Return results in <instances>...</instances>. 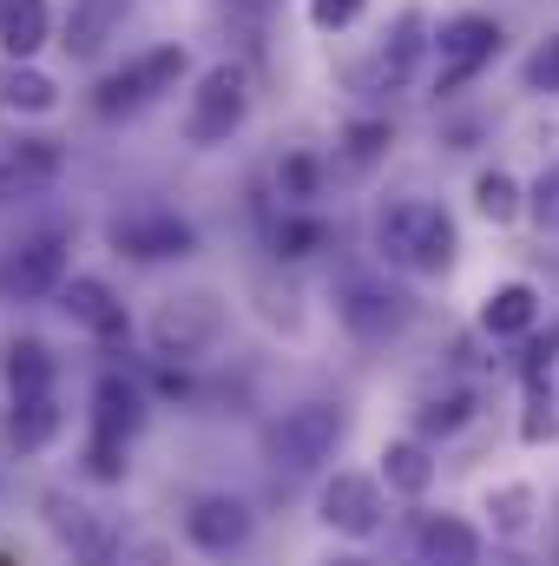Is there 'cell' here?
<instances>
[{
    "label": "cell",
    "mask_w": 559,
    "mask_h": 566,
    "mask_svg": "<svg viewBox=\"0 0 559 566\" xmlns=\"http://www.w3.org/2000/svg\"><path fill=\"white\" fill-rule=\"evenodd\" d=\"M53 171H60V145L53 139L0 145V205H7V198H27V191H40V185H53Z\"/></svg>",
    "instance_id": "ffe728a7"
},
{
    "label": "cell",
    "mask_w": 559,
    "mask_h": 566,
    "mask_svg": "<svg viewBox=\"0 0 559 566\" xmlns=\"http://www.w3.org/2000/svg\"><path fill=\"white\" fill-rule=\"evenodd\" d=\"M60 310H66L80 329H93L99 343L133 336V316H126V303L113 296V283H106V277H66V290H60Z\"/></svg>",
    "instance_id": "9a60e30c"
},
{
    "label": "cell",
    "mask_w": 559,
    "mask_h": 566,
    "mask_svg": "<svg viewBox=\"0 0 559 566\" xmlns=\"http://www.w3.org/2000/svg\"><path fill=\"white\" fill-rule=\"evenodd\" d=\"M500 40L507 33H500L494 13H454V20H441V33H434V93L447 99L467 80H481L500 60Z\"/></svg>",
    "instance_id": "ba28073f"
},
{
    "label": "cell",
    "mask_w": 559,
    "mask_h": 566,
    "mask_svg": "<svg viewBox=\"0 0 559 566\" xmlns=\"http://www.w3.org/2000/svg\"><path fill=\"white\" fill-rule=\"evenodd\" d=\"M231 336V310L218 290H171L158 296V310L145 316V343L165 369H191V363H211Z\"/></svg>",
    "instance_id": "7a4b0ae2"
},
{
    "label": "cell",
    "mask_w": 559,
    "mask_h": 566,
    "mask_svg": "<svg viewBox=\"0 0 559 566\" xmlns=\"http://www.w3.org/2000/svg\"><path fill=\"white\" fill-rule=\"evenodd\" d=\"M323 566H376V560H369V554H329Z\"/></svg>",
    "instance_id": "d590c367"
},
{
    "label": "cell",
    "mask_w": 559,
    "mask_h": 566,
    "mask_svg": "<svg viewBox=\"0 0 559 566\" xmlns=\"http://www.w3.org/2000/svg\"><path fill=\"white\" fill-rule=\"evenodd\" d=\"M224 7H231V13H251V20H271L283 0H224Z\"/></svg>",
    "instance_id": "e575fe53"
},
{
    "label": "cell",
    "mask_w": 559,
    "mask_h": 566,
    "mask_svg": "<svg viewBox=\"0 0 559 566\" xmlns=\"http://www.w3.org/2000/svg\"><path fill=\"white\" fill-rule=\"evenodd\" d=\"M389 139H395L389 119H349V126H342V158H349V165H376V158L389 151Z\"/></svg>",
    "instance_id": "4dcf8cb0"
},
{
    "label": "cell",
    "mask_w": 559,
    "mask_h": 566,
    "mask_svg": "<svg viewBox=\"0 0 559 566\" xmlns=\"http://www.w3.org/2000/svg\"><path fill=\"white\" fill-rule=\"evenodd\" d=\"M133 7H139V0H73L66 20H60V53L80 60V66H93V60L119 40V27L133 20Z\"/></svg>",
    "instance_id": "7c38bea8"
},
{
    "label": "cell",
    "mask_w": 559,
    "mask_h": 566,
    "mask_svg": "<svg viewBox=\"0 0 559 566\" xmlns=\"http://www.w3.org/2000/svg\"><path fill=\"white\" fill-rule=\"evenodd\" d=\"M106 244L119 258H133V264H171V258L198 251V231H191V218H178L165 205H139V211H126V218L106 224Z\"/></svg>",
    "instance_id": "30bf717a"
},
{
    "label": "cell",
    "mask_w": 559,
    "mask_h": 566,
    "mask_svg": "<svg viewBox=\"0 0 559 566\" xmlns=\"http://www.w3.org/2000/svg\"><path fill=\"white\" fill-rule=\"evenodd\" d=\"M342 441H349V416L336 402H296L264 422V461L283 474H316L336 461Z\"/></svg>",
    "instance_id": "3957f363"
},
{
    "label": "cell",
    "mask_w": 559,
    "mask_h": 566,
    "mask_svg": "<svg viewBox=\"0 0 559 566\" xmlns=\"http://www.w3.org/2000/svg\"><path fill=\"white\" fill-rule=\"evenodd\" d=\"M434 474H441V461L428 454V441H421V434H402V441H389V448H382V488H389V494L421 501V494L434 488Z\"/></svg>",
    "instance_id": "7402d4cb"
},
{
    "label": "cell",
    "mask_w": 559,
    "mask_h": 566,
    "mask_svg": "<svg viewBox=\"0 0 559 566\" xmlns=\"http://www.w3.org/2000/svg\"><path fill=\"white\" fill-rule=\"evenodd\" d=\"M244 119H251V73L238 60H218V66L198 73L178 133H184V145H198V151H218V145H231L244 133Z\"/></svg>",
    "instance_id": "277c9868"
},
{
    "label": "cell",
    "mask_w": 559,
    "mask_h": 566,
    "mask_svg": "<svg viewBox=\"0 0 559 566\" xmlns=\"http://www.w3.org/2000/svg\"><path fill=\"white\" fill-rule=\"evenodd\" d=\"M271 244H277L283 264H303V258H316V251L329 244V224H323L316 211H283L277 231H271Z\"/></svg>",
    "instance_id": "83f0119b"
},
{
    "label": "cell",
    "mask_w": 559,
    "mask_h": 566,
    "mask_svg": "<svg viewBox=\"0 0 559 566\" xmlns=\"http://www.w3.org/2000/svg\"><path fill=\"white\" fill-rule=\"evenodd\" d=\"M316 521L342 541H376L382 521H389V488L382 474H356V468H336L316 494Z\"/></svg>",
    "instance_id": "9c48e42d"
},
{
    "label": "cell",
    "mask_w": 559,
    "mask_h": 566,
    "mask_svg": "<svg viewBox=\"0 0 559 566\" xmlns=\"http://www.w3.org/2000/svg\"><path fill=\"white\" fill-rule=\"evenodd\" d=\"M487 521H494L500 541H527L534 521H540V494L527 481H500V488H487Z\"/></svg>",
    "instance_id": "cb8c5ba5"
},
{
    "label": "cell",
    "mask_w": 559,
    "mask_h": 566,
    "mask_svg": "<svg viewBox=\"0 0 559 566\" xmlns=\"http://www.w3.org/2000/svg\"><path fill=\"white\" fill-rule=\"evenodd\" d=\"M434 53V33H428V13L421 7H402L395 13V27L382 33V53H376V66H382V80L389 86H409L421 73V60Z\"/></svg>",
    "instance_id": "ac0fdd59"
},
{
    "label": "cell",
    "mask_w": 559,
    "mask_h": 566,
    "mask_svg": "<svg viewBox=\"0 0 559 566\" xmlns=\"http://www.w3.org/2000/svg\"><path fill=\"white\" fill-rule=\"evenodd\" d=\"M421 566H481V527L461 514H421L415 521Z\"/></svg>",
    "instance_id": "e0dca14e"
},
{
    "label": "cell",
    "mask_w": 559,
    "mask_h": 566,
    "mask_svg": "<svg viewBox=\"0 0 559 566\" xmlns=\"http://www.w3.org/2000/svg\"><path fill=\"white\" fill-rule=\"evenodd\" d=\"M474 211H481L487 224H514V218L527 211L520 178H514V171H500V165H487V171L474 178Z\"/></svg>",
    "instance_id": "484cf974"
},
{
    "label": "cell",
    "mask_w": 559,
    "mask_h": 566,
    "mask_svg": "<svg viewBox=\"0 0 559 566\" xmlns=\"http://www.w3.org/2000/svg\"><path fill=\"white\" fill-rule=\"evenodd\" d=\"M527 218L540 238H559V165H547L534 185H527Z\"/></svg>",
    "instance_id": "1f68e13d"
},
{
    "label": "cell",
    "mask_w": 559,
    "mask_h": 566,
    "mask_svg": "<svg viewBox=\"0 0 559 566\" xmlns=\"http://www.w3.org/2000/svg\"><path fill=\"white\" fill-rule=\"evenodd\" d=\"M520 86H527V93H540V99H547V93H559V33H547V40L527 53Z\"/></svg>",
    "instance_id": "d6a6232c"
},
{
    "label": "cell",
    "mask_w": 559,
    "mask_h": 566,
    "mask_svg": "<svg viewBox=\"0 0 559 566\" xmlns=\"http://www.w3.org/2000/svg\"><path fill=\"white\" fill-rule=\"evenodd\" d=\"M362 7H369V0H309V27H316V33H342V27L362 20Z\"/></svg>",
    "instance_id": "836d02e7"
},
{
    "label": "cell",
    "mask_w": 559,
    "mask_h": 566,
    "mask_svg": "<svg viewBox=\"0 0 559 566\" xmlns=\"http://www.w3.org/2000/svg\"><path fill=\"white\" fill-rule=\"evenodd\" d=\"M178 534H184V547H191V554H204V560H231V554H244V547L257 541V514H251V501H244V494L204 488V494H191V501H184Z\"/></svg>",
    "instance_id": "8992f818"
},
{
    "label": "cell",
    "mask_w": 559,
    "mask_h": 566,
    "mask_svg": "<svg viewBox=\"0 0 559 566\" xmlns=\"http://www.w3.org/2000/svg\"><path fill=\"white\" fill-rule=\"evenodd\" d=\"M145 428V389L126 369H99L93 376V409H86V434H106V441H133Z\"/></svg>",
    "instance_id": "4fadbf2b"
},
{
    "label": "cell",
    "mask_w": 559,
    "mask_h": 566,
    "mask_svg": "<svg viewBox=\"0 0 559 566\" xmlns=\"http://www.w3.org/2000/svg\"><path fill=\"white\" fill-rule=\"evenodd\" d=\"M0 106H7V113H20V119H46V113L60 106V86H53L40 66L7 60V66H0Z\"/></svg>",
    "instance_id": "603a6c76"
},
{
    "label": "cell",
    "mask_w": 559,
    "mask_h": 566,
    "mask_svg": "<svg viewBox=\"0 0 559 566\" xmlns=\"http://www.w3.org/2000/svg\"><path fill=\"white\" fill-rule=\"evenodd\" d=\"M277 198L283 211H316V198H323V158L316 151H283L277 158Z\"/></svg>",
    "instance_id": "d4e9b609"
},
{
    "label": "cell",
    "mask_w": 559,
    "mask_h": 566,
    "mask_svg": "<svg viewBox=\"0 0 559 566\" xmlns=\"http://www.w3.org/2000/svg\"><path fill=\"white\" fill-rule=\"evenodd\" d=\"M534 323H540V290L534 283H494L487 296H481V336H494V343H520V336H534Z\"/></svg>",
    "instance_id": "2e32d148"
},
{
    "label": "cell",
    "mask_w": 559,
    "mask_h": 566,
    "mask_svg": "<svg viewBox=\"0 0 559 566\" xmlns=\"http://www.w3.org/2000/svg\"><path fill=\"white\" fill-rule=\"evenodd\" d=\"M474 422V389H441V396H428L415 409V434L421 441H434V434H461V428Z\"/></svg>",
    "instance_id": "4316f807"
},
{
    "label": "cell",
    "mask_w": 559,
    "mask_h": 566,
    "mask_svg": "<svg viewBox=\"0 0 559 566\" xmlns=\"http://www.w3.org/2000/svg\"><path fill=\"white\" fill-rule=\"evenodd\" d=\"M80 474L99 481V488H119L133 474V441H106V434H86L80 448Z\"/></svg>",
    "instance_id": "f1b7e54d"
},
{
    "label": "cell",
    "mask_w": 559,
    "mask_h": 566,
    "mask_svg": "<svg viewBox=\"0 0 559 566\" xmlns=\"http://www.w3.org/2000/svg\"><path fill=\"white\" fill-rule=\"evenodd\" d=\"M66 231H40V238H27V244H13L7 251V264H0V290L13 296V303H40V296H60L66 290Z\"/></svg>",
    "instance_id": "8fae6325"
},
{
    "label": "cell",
    "mask_w": 559,
    "mask_h": 566,
    "mask_svg": "<svg viewBox=\"0 0 559 566\" xmlns=\"http://www.w3.org/2000/svg\"><path fill=\"white\" fill-rule=\"evenodd\" d=\"M60 428H66L60 396H7V409H0V448L27 461V454H46L60 441Z\"/></svg>",
    "instance_id": "5bb4252c"
},
{
    "label": "cell",
    "mask_w": 559,
    "mask_h": 566,
    "mask_svg": "<svg viewBox=\"0 0 559 566\" xmlns=\"http://www.w3.org/2000/svg\"><path fill=\"white\" fill-rule=\"evenodd\" d=\"M553 409H559V396L547 389V369H534V376H527V416H520V441H527V448H540V441L559 434Z\"/></svg>",
    "instance_id": "f546056e"
},
{
    "label": "cell",
    "mask_w": 559,
    "mask_h": 566,
    "mask_svg": "<svg viewBox=\"0 0 559 566\" xmlns=\"http://www.w3.org/2000/svg\"><path fill=\"white\" fill-rule=\"evenodd\" d=\"M53 382H60V356L40 336H7V349H0V389L7 396H53Z\"/></svg>",
    "instance_id": "d6986e66"
},
{
    "label": "cell",
    "mask_w": 559,
    "mask_h": 566,
    "mask_svg": "<svg viewBox=\"0 0 559 566\" xmlns=\"http://www.w3.org/2000/svg\"><path fill=\"white\" fill-rule=\"evenodd\" d=\"M184 66H191V53H184L178 40H171V46H151V53L126 60L119 73H106V80L93 86V113H99V119H139L145 106H158L165 93H178Z\"/></svg>",
    "instance_id": "5b68a950"
},
{
    "label": "cell",
    "mask_w": 559,
    "mask_h": 566,
    "mask_svg": "<svg viewBox=\"0 0 559 566\" xmlns=\"http://www.w3.org/2000/svg\"><path fill=\"white\" fill-rule=\"evenodd\" d=\"M376 258L395 264V271H409V277H441V271H454L461 231H454L447 205H434V198H389V205L376 211Z\"/></svg>",
    "instance_id": "6da1fadb"
},
{
    "label": "cell",
    "mask_w": 559,
    "mask_h": 566,
    "mask_svg": "<svg viewBox=\"0 0 559 566\" xmlns=\"http://www.w3.org/2000/svg\"><path fill=\"white\" fill-rule=\"evenodd\" d=\"M53 40V7L46 0H0V53L33 66V53Z\"/></svg>",
    "instance_id": "44dd1931"
},
{
    "label": "cell",
    "mask_w": 559,
    "mask_h": 566,
    "mask_svg": "<svg viewBox=\"0 0 559 566\" xmlns=\"http://www.w3.org/2000/svg\"><path fill=\"white\" fill-rule=\"evenodd\" d=\"M336 316H342V329H349L356 343H389V336L409 329L415 296H409L402 283L376 277V271H349V277L336 283Z\"/></svg>",
    "instance_id": "52a82bcc"
}]
</instances>
